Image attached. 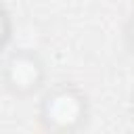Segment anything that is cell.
<instances>
[{"instance_id": "1", "label": "cell", "mask_w": 134, "mask_h": 134, "mask_svg": "<svg viewBox=\"0 0 134 134\" xmlns=\"http://www.w3.org/2000/svg\"><path fill=\"white\" fill-rule=\"evenodd\" d=\"M80 100L82 98L73 96L67 90L57 92V94L48 96V100H46V117L52 124L69 128L73 121L80 119V113H82V103Z\"/></svg>"}, {"instance_id": "2", "label": "cell", "mask_w": 134, "mask_h": 134, "mask_svg": "<svg viewBox=\"0 0 134 134\" xmlns=\"http://www.w3.org/2000/svg\"><path fill=\"white\" fill-rule=\"evenodd\" d=\"M6 75L10 86L23 92L38 86L42 71H40V65H36L31 54H13L10 61L6 63Z\"/></svg>"}, {"instance_id": "3", "label": "cell", "mask_w": 134, "mask_h": 134, "mask_svg": "<svg viewBox=\"0 0 134 134\" xmlns=\"http://www.w3.org/2000/svg\"><path fill=\"white\" fill-rule=\"evenodd\" d=\"M4 36H6V34H4V17H2V13H0V42H2Z\"/></svg>"}]
</instances>
